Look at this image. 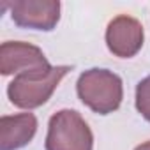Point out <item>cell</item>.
Listing matches in <instances>:
<instances>
[{
    "label": "cell",
    "mask_w": 150,
    "mask_h": 150,
    "mask_svg": "<svg viewBox=\"0 0 150 150\" xmlns=\"http://www.w3.org/2000/svg\"><path fill=\"white\" fill-rule=\"evenodd\" d=\"M80 101L94 113L110 115L117 111L124 99V83L118 74L110 69L92 67L80 74L76 81Z\"/></svg>",
    "instance_id": "obj_1"
},
{
    "label": "cell",
    "mask_w": 150,
    "mask_h": 150,
    "mask_svg": "<svg viewBox=\"0 0 150 150\" xmlns=\"http://www.w3.org/2000/svg\"><path fill=\"white\" fill-rule=\"evenodd\" d=\"M72 71L71 65H53L44 72H23L7 85L9 101L21 110H35L48 103L60 81Z\"/></svg>",
    "instance_id": "obj_2"
},
{
    "label": "cell",
    "mask_w": 150,
    "mask_h": 150,
    "mask_svg": "<svg viewBox=\"0 0 150 150\" xmlns=\"http://www.w3.org/2000/svg\"><path fill=\"white\" fill-rule=\"evenodd\" d=\"M46 150H92L94 134L76 110H60L48 122Z\"/></svg>",
    "instance_id": "obj_3"
},
{
    "label": "cell",
    "mask_w": 150,
    "mask_h": 150,
    "mask_svg": "<svg viewBox=\"0 0 150 150\" xmlns=\"http://www.w3.org/2000/svg\"><path fill=\"white\" fill-rule=\"evenodd\" d=\"M4 7L9 9L18 27L42 32H50L57 27L62 9L58 0H14L4 2Z\"/></svg>",
    "instance_id": "obj_4"
},
{
    "label": "cell",
    "mask_w": 150,
    "mask_h": 150,
    "mask_svg": "<svg viewBox=\"0 0 150 150\" xmlns=\"http://www.w3.org/2000/svg\"><path fill=\"white\" fill-rule=\"evenodd\" d=\"M46 55L39 46L23 41H6L0 46V72L4 76L23 72H44L50 71Z\"/></svg>",
    "instance_id": "obj_5"
},
{
    "label": "cell",
    "mask_w": 150,
    "mask_h": 150,
    "mask_svg": "<svg viewBox=\"0 0 150 150\" xmlns=\"http://www.w3.org/2000/svg\"><path fill=\"white\" fill-rule=\"evenodd\" d=\"M104 39L108 50L115 57L131 58L141 50L145 41V30L139 20L129 14H118L108 23Z\"/></svg>",
    "instance_id": "obj_6"
},
{
    "label": "cell",
    "mask_w": 150,
    "mask_h": 150,
    "mask_svg": "<svg viewBox=\"0 0 150 150\" xmlns=\"http://www.w3.org/2000/svg\"><path fill=\"white\" fill-rule=\"evenodd\" d=\"M37 132L34 113L4 115L0 118V150H20L27 146Z\"/></svg>",
    "instance_id": "obj_7"
},
{
    "label": "cell",
    "mask_w": 150,
    "mask_h": 150,
    "mask_svg": "<svg viewBox=\"0 0 150 150\" xmlns=\"http://www.w3.org/2000/svg\"><path fill=\"white\" fill-rule=\"evenodd\" d=\"M136 110L145 120L150 122V76L143 78L136 85Z\"/></svg>",
    "instance_id": "obj_8"
},
{
    "label": "cell",
    "mask_w": 150,
    "mask_h": 150,
    "mask_svg": "<svg viewBox=\"0 0 150 150\" xmlns=\"http://www.w3.org/2000/svg\"><path fill=\"white\" fill-rule=\"evenodd\" d=\"M134 150H150V139L145 141V143H141V145H138Z\"/></svg>",
    "instance_id": "obj_9"
}]
</instances>
